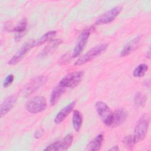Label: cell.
Returning a JSON list of instances; mask_svg holds the SVG:
<instances>
[{
    "instance_id": "cell-1",
    "label": "cell",
    "mask_w": 151,
    "mask_h": 151,
    "mask_svg": "<svg viewBox=\"0 0 151 151\" xmlns=\"http://www.w3.org/2000/svg\"><path fill=\"white\" fill-rule=\"evenodd\" d=\"M150 122V116L147 114L142 115L137 121L134 129V137L137 142L143 140L147 134Z\"/></svg>"
},
{
    "instance_id": "cell-2",
    "label": "cell",
    "mask_w": 151,
    "mask_h": 151,
    "mask_svg": "<svg viewBox=\"0 0 151 151\" xmlns=\"http://www.w3.org/2000/svg\"><path fill=\"white\" fill-rule=\"evenodd\" d=\"M107 45L106 44H101L93 47L86 54L78 58V59L75 62L74 65H80L92 60L97 56L103 52L107 49Z\"/></svg>"
},
{
    "instance_id": "cell-3",
    "label": "cell",
    "mask_w": 151,
    "mask_h": 151,
    "mask_svg": "<svg viewBox=\"0 0 151 151\" xmlns=\"http://www.w3.org/2000/svg\"><path fill=\"white\" fill-rule=\"evenodd\" d=\"M95 107L103 123L107 126H111L113 112H112L109 107L105 103L101 101H98L96 103Z\"/></svg>"
},
{
    "instance_id": "cell-4",
    "label": "cell",
    "mask_w": 151,
    "mask_h": 151,
    "mask_svg": "<svg viewBox=\"0 0 151 151\" xmlns=\"http://www.w3.org/2000/svg\"><path fill=\"white\" fill-rule=\"evenodd\" d=\"M84 76L82 71H74L64 76L60 81L59 84L64 88H73L81 81Z\"/></svg>"
},
{
    "instance_id": "cell-5",
    "label": "cell",
    "mask_w": 151,
    "mask_h": 151,
    "mask_svg": "<svg viewBox=\"0 0 151 151\" xmlns=\"http://www.w3.org/2000/svg\"><path fill=\"white\" fill-rule=\"evenodd\" d=\"M47 102L44 97L35 96L27 102L25 109L28 112L36 114L45 110Z\"/></svg>"
},
{
    "instance_id": "cell-6",
    "label": "cell",
    "mask_w": 151,
    "mask_h": 151,
    "mask_svg": "<svg viewBox=\"0 0 151 151\" xmlns=\"http://www.w3.org/2000/svg\"><path fill=\"white\" fill-rule=\"evenodd\" d=\"M93 28L92 27H90V28L84 29L81 32L73 51V57L78 56L83 51Z\"/></svg>"
},
{
    "instance_id": "cell-7",
    "label": "cell",
    "mask_w": 151,
    "mask_h": 151,
    "mask_svg": "<svg viewBox=\"0 0 151 151\" xmlns=\"http://www.w3.org/2000/svg\"><path fill=\"white\" fill-rule=\"evenodd\" d=\"M47 81V77L40 76L31 80L22 90V94L25 97H28L38 90Z\"/></svg>"
},
{
    "instance_id": "cell-8",
    "label": "cell",
    "mask_w": 151,
    "mask_h": 151,
    "mask_svg": "<svg viewBox=\"0 0 151 151\" xmlns=\"http://www.w3.org/2000/svg\"><path fill=\"white\" fill-rule=\"evenodd\" d=\"M34 46H35V40H30L26 41L13 55L10 60H9L8 64L9 65H14L18 63L24 57V55Z\"/></svg>"
},
{
    "instance_id": "cell-9",
    "label": "cell",
    "mask_w": 151,
    "mask_h": 151,
    "mask_svg": "<svg viewBox=\"0 0 151 151\" xmlns=\"http://www.w3.org/2000/svg\"><path fill=\"white\" fill-rule=\"evenodd\" d=\"M122 10L121 6H115L100 15L96 20V24H106L113 21Z\"/></svg>"
},
{
    "instance_id": "cell-10",
    "label": "cell",
    "mask_w": 151,
    "mask_h": 151,
    "mask_svg": "<svg viewBox=\"0 0 151 151\" xmlns=\"http://www.w3.org/2000/svg\"><path fill=\"white\" fill-rule=\"evenodd\" d=\"M140 40V36H137L127 42L122 48L120 55L122 57H125L133 52L139 47Z\"/></svg>"
},
{
    "instance_id": "cell-11",
    "label": "cell",
    "mask_w": 151,
    "mask_h": 151,
    "mask_svg": "<svg viewBox=\"0 0 151 151\" xmlns=\"http://www.w3.org/2000/svg\"><path fill=\"white\" fill-rule=\"evenodd\" d=\"M17 100V96L15 94L9 96L4 100L0 107V115L1 117L5 115L14 107Z\"/></svg>"
},
{
    "instance_id": "cell-12",
    "label": "cell",
    "mask_w": 151,
    "mask_h": 151,
    "mask_svg": "<svg viewBox=\"0 0 151 151\" xmlns=\"http://www.w3.org/2000/svg\"><path fill=\"white\" fill-rule=\"evenodd\" d=\"M127 117V113L124 109H116L113 112L112 123L110 127H116L121 125L126 121Z\"/></svg>"
},
{
    "instance_id": "cell-13",
    "label": "cell",
    "mask_w": 151,
    "mask_h": 151,
    "mask_svg": "<svg viewBox=\"0 0 151 151\" xmlns=\"http://www.w3.org/2000/svg\"><path fill=\"white\" fill-rule=\"evenodd\" d=\"M76 105V101H73L67 104L66 106L63 107L56 115L54 122L56 124H59L61 123L67 116L72 111L73 108Z\"/></svg>"
},
{
    "instance_id": "cell-14",
    "label": "cell",
    "mask_w": 151,
    "mask_h": 151,
    "mask_svg": "<svg viewBox=\"0 0 151 151\" xmlns=\"http://www.w3.org/2000/svg\"><path fill=\"white\" fill-rule=\"evenodd\" d=\"M61 43L62 40L60 39H55L51 41L49 44L47 46H45V48L40 52V53L38 55V57L40 58H43L46 57L55 49H57Z\"/></svg>"
},
{
    "instance_id": "cell-15",
    "label": "cell",
    "mask_w": 151,
    "mask_h": 151,
    "mask_svg": "<svg viewBox=\"0 0 151 151\" xmlns=\"http://www.w3.org/2000/svg\"><path fill=\"white\" fill-rule=\"evenodd\" d=\"M103 140L104 134L103 133H100L88 143L86 150L90 151H97L100 150L101 147Z\"/></svg>"
},
{
    "instance_id": "cell-16",
    "label": "cell",
    "mask_w": 151,
    "mask_h": 151,
    "mask_svg": "<svg viewBox=\"0 0 151 151\" xmlns=\"http://www.w3.org/2000/svg\"><path fill=\"white\" fill-rule=\"evenodd\" d=\"M65 91V88L61 86L60 84H58L52 90L50 98V103L51 106H54L57 104Z\"/></svg>"
},
{
    "instance_id": "cell-17",
    "label": "cell",
    "mask_w": 151,
    "mask_h": 151,
    "mask_svg": "<svg viewBox=\"0 0 151 151\" xmlns=\"http://www.w3.org/2000/svg\"><path fill=\"white\" fill-rule=\"evenodd\" d=\"M72 123L74 130L78 132L80 130L83 123V116L81 113L77 110L73 111Z\"/></svg>"
},
{
    "instance_id": "cell-18",
    "label": "cell",
    "mask_w": 151,
    "mask_h": 151,
    "mask_svg": "<svg viewBox=\"0 0 151 151\" xmlns=\"http://www.w3.org/2000/svg\"><path fill=\"white\" fill-rule=\"evenodd\" d=\"M27 27V19L26 18H22L18 24L12 28V31L17 32L18 35H16L15 38L18 39L21 38L22 36V33L25 32Z\"/></svg>"
},
{
    "instance_id": "cell-19",
    "label": "cell",
    "mask_w": 151,
    "mask_h": 151,
    "mask_svg": "<svg viewBox=\"0 0 151 151\" xmlns=\"http://www.w3.org/2000/svg\"><path fill=\"white\" fill-rule=\"evenodd\" d=\"M57 34L56 31H50L46 33H45L44 35H42L37 41H35V46L40 45L50 40H51L53 37L55 36Z\"/></svg>"
},
{
    "instance_id": "cell-20",
    "label": "cell",
    "mask_w": 151,
    "mask_h": 151,
    "mask_svg": "<svg viewBox=\"0 0 151 151\" xmlns=\"http://www.w3.org/2000/svg\"><path fill=\"white\" fill-rule=\"evenodd\" d=\"M60 141V150H65L70 147L73 141V136L72 134H67Z\"/></svg>"
},
{
    "instance_id": "cell-21",
    "label": "cell",
    "mask_w": 151,
    "mask_h": 151,
    "mask_svg": "<svg viewBox=\"0 0 151 151\" xmlns=\"http://www.w3.org/2000/svg\"><path fill=\"white\" fill-rule=\"evenodd\" d=\"M147 65L145 64H140L134 68L133 72V75L135 77H143L147 71Z\"/></svg>"
},
{
    "instance_id": "cell-22",
    "label": "cell",
    "mask_w": 151,
    "mask_h": 151,
    "mask_svg": "<svg viewBox=\"0 0 151 151\" xmlns=\"http://www.w3.org/2000/svg\"><path fill=\"white\" fill-rule=\"evenodd\" d=\"M147 98L146 96L140 92L137 93L134 97V103L136 107H140L145 105Z\"/></svg>"
},
{
    "instance_id": "cell-23",
    "label": "cell",
    "mask_w": 151,
    "mask_h": 151,
    "mask_svg": "<svg viewBox=\"0 0 151 151\" xmlns=\"http://www.w3.org/2000/svg\"><path fill=\"white\" fill-rule=\"evenodd\" d=\"M122 143L125 147L127 149H132L134 145L136 143V142L135 140L133 134V135L129 134L125 136L123 138Z\"/></svg>"
},
{
    "instance_id": "cell-24",
    "label": "cell",
    "mask_w": 151,
    "mask_h": 151,
    "mask_svg": "<svg viewBox=\"0 0 151 151\" xmlns=\"http://www.w3.org/2000/svg\"><path fill=\"white\" fill-rule=\"evenodd\" d=\"M60 141L58 140L47 146L46 148L44 149V150L56 151V150H60Z\"/></svg>"
},
{
    "instance_id": "cell-25",
    "label": "cell",
    "mask_w": 151,
    "mask_h": 151,
    "mask_svg": "<svg viewBox=\"0 0 151 151\" xmlns=\"http://www.w3.org/2000/svg\"><path fill=\"white\" fill-rule=\"evenodd\" d=\"M14 76H13V74L8 75L4 80V81L3 83V86L5 88L8 87L12 84V83L14 81Z\"/></svg>"
},
{
    "instance_id": "cell-26",
    "label": "cell",
    "mask_w": 151,
    "mask_h": 151,
    "mask_svg": "<svg viewBox=\"0 0 151 151\" xmlns=\"http://www.w3.org/2000/svg\"><path fill=\"white\" fill-rule=\"evenodd\" d=\"M44 133V130L42 129H40L39 130H38L35 133V134H34V136L35 138H40L42 136V135Z\"/></svg>"
},
{
    "instance_id": "cell-27",
    "label": "cell",
    "mask_w": 151,
    "mask_h": 151,
    "mask_svg": "<svg viewBox=\"0 0 151 151\" xmlns=\"http://www.w3.org/2000/svg\"><path fill=\"white\" fill-rule=\"evenodd\" d=\"M119 150V148L117 146H114L113 147H111V149H110V150H115V151H117Z\"/></svg>"
},
{
    "instance_id": "cell-28",
    "label": "cell",
    "mask_w": 151,
    "mask_h": 151,
    "mask_svg": "<svg viewBox=\"0 0 151 151\" xmlns=\"http://www.w3.org/2000/svg\"><path fill=\"white\" fill-rule=\"evenodd\" d=\"M150 50H149V51L147 52V54H146V57L148 58H150Z\"/></svg>"
}]
</instances>
